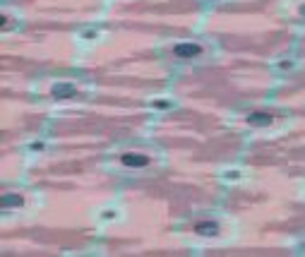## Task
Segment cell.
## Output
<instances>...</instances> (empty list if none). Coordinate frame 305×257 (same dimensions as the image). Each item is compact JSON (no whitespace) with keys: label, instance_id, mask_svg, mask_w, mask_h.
<instances>
[{"label":"cell","instance_id":"1","mask_svg":"<svg viewBox=\"0 0 305 257\" xmlns=\"http://www.w3.org/2000/svg\"><path fill=\"white\" fill-rule=\"evenodd\" d=\"M202 53V46L200 43H176L173 46V55L176 58H183V60H193V58H197V55Z\"/></svg>","mask_w":305,"mask_h":257},{"label":"cell","instance_id":"4","mask_svg":"<svg viewBox=\"0 0 305 257\" xmlns=\"http://www.w3.org/2000/svg\"><path fill=\"white\" fill-rule=\"evenodd\" d=\"M272 113H264V111H255V113H250L248 116V123L250 125H255V128H267V125H272Z\"/></svg>","mask_w":305,"mask_h":257},{"label":"cell","instance_id":"9","mask_svg":"<svg viewBox=\"0 0 305 257\" xmlns=\"http://www.w3.org/2000/svg\"><path fill=\"white\" fill-rule=\"evenodd\" d=\"M301 12H303V17H305V5H303V7H301Z\"/></svg>","mask_w":305,"mask_h":257},{"label":"cell","instance_id":"5","mask_svg":"<svg viewBox=\"0 0 305 257\" xmlns=\"http://www.w3.org/2000/svg\"><path fill=\"white\" fill-rule=\"evenodd\" d=\"M195 233H200V236H216L219 233V224L216 221H200L195 226Z\"/></svg>","mask_w":305,"mask_h":257},{"label":"cell","instance_id":"8","mask_svg":"<svg viewBox=\"0 0 305 257\" xmlns=\"http://www.w3.org/2000/svg\"><path fill=\"white\" fill-rule=\"evenodd\" d=\"M0 27H2V29L7 27V14H2V17H0Z\"/></svg>","mask_w":305,"mask_h":257},{"label":"cell","instance_id":"6","mask_svg":"<svg viewBox=\"0 0 305 257\" xmlns=\"http://www.w3.org/2000/svg\"><path fill=\"white\" fill-rule=\"evenodd\" d=\"M22 204H24L22 195H2L0 197V207L2 209H12V207H22Z\"/></svg>","mask_w":305,"mask_h":257},{"label":"cell","instance_id":"7","mask_svg":"<svg viewBox=\"0 0 305 257\" xmlns=\"http://www.w3.org/2000/svg\"><path fill=\"white\" fill-rule=\"evenodd\" d=\"M154 106H156V109H171L173 104H171V101H154Z\"/></svg>","mask_w":305,"mask_h":257},{"label":"cell","instance_id":"2","mask_svg":"<svg viewBox=\"0 0 305 257\" xmlns=\"http://www.w3.org/2000/svg\"><path fill=\"white\" fill-rule=\"evenodd\" d=\"M120 161L125 166H130V168H142V166H147L149 163V156H144V154H137V151H127L120 156Z\"/></svg>","mask_w":305,"mask_h":257},{"label":"cell","instance_id":"3","mask_svg":"<svg viewBox=\"0 0 305 257\" xmlns=\"http://www.w3.org/2000/svg\"><path fill=\"white\" fill-rule=\"evenodd\" d=\"M51 94H53V99H72V96L77 94V89L70 82H58V84H53Z\"/></svg>","mask_w":305,"mask_h":257}]
</instances>
